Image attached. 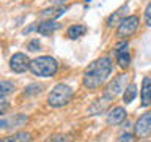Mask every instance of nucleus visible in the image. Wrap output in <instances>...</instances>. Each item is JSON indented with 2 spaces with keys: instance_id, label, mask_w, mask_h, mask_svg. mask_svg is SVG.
Returning <instances> with one entry per match:
<instances>
[{
  "instance_id": "9b49d317",
  "label": "nucleus",
  "mask_w": 151,
  "mask_h": 142,
  "mask_svg": "<svg viewBox=\"0 0 151 142\" xmlns=\"http://www.w3.org/2000/svg\"><path fill=\"white\" fill-rule=\"evenodd\" d=\"M140 104L142 107L151 106V79L148 76H145L142 79V88H140Z\"/></svg>"
},
{
  "instance_id": "f3484780",
  "label": "nucleus",
  "mask_w": 151,
  "mask_h": 142,
  "mask_svg": "<svg viewBox=\"0 0 151 142\" xmlns=\"http://www.w3.org/2000/svg\"><path fill=\"white\" fill-rule=\"evenodd\" d=\"M14 90V84L11 80H0V98H5Z\"/></svg>"
},
{
  "instance_id": "6ab92c4d",
  "label": "nucleus",
  "mask_w": 151,
  "mask_h": 142,
  "mask_svg": "<svg viewBox=\"0 0 151 142\" xmlns=\"http://www.w3.org/2000/svg\"><path fill=\"white\" fill-rule=\"evenodd\" d=\"M134 137H135L134 134H129V133H123L121 136H118L116 142H135Z\"/></svg>"
},
{
  "instance_id": "ddd939ff",
  "label": "nucleus",
  "mask_w": 151,
  "mask_h": 142,
  "mask_svg": "<svg viewBox=\"0 0 151 142\" xmlns=\"http://www.w3.org/2000/svg\"><path fill=\"white\" fill-rule=\"evenodd\" d=\"M87 32H88V28L85 27L83 24H73V25H69L68 30H66V38H69V40H79V38H82Z\"/></svg>"
},
{
  "instance_id": "b1692460",
  "label": "nucleus",
  "mask_w": 151,
  "mask_h": 142,
  "mask_svg": "<svg viewBox=\"0 0 151 142\" xmlns=\"http://www.w3.org/2000/svg\"><path fill=\"white\" fill-rule=\"evenodd\" d=\"M55 142H69V139L66 136H60L58 139H55Z\"/></svg>"
},
{
  "instance_id": "aec40b11",
  "label": "nucleus",
  "mask_w": 151,
  "mask_h": 142,
  "mask_svg": "<svg viewBox=\"0 0 151 142\" xmlns=\"http://www.w3.org/2000/svg\"><path fill=\"white\" fill-rule=\"evenodd\" d=\"M8 109H9V101L6 98H0V115L6 114Z\"/></svg>"
},
{
  "instance_id": "1a4fd4ad",
  "label": "nucleus",
  "mask_w": 151,
  "mask_h": 142,
  "mask_svg": "<svg viewBox=\"0 0 151 142\" xmlns=\"http://www.w3.org/2000/svg\"><path fill=\"white\" fill-rule=\"evenodd\" d=\"M127 117V112L123 106H115V107H110L107 112V117H106V122L107 125H120L126 120Z\"/></svg>"
},
{
  "instance_id": "9d476101",
  "label": "nucleus",
  "mask_w": 151,
  "mask_h": 142,
  "mask_svg": "<svg viewBox=\"0 0 151 142\" xmlns=\"http://www.w3.org/2000/svg\"><path fill=\"white\" fill-rule=\"evenodd\" d=\"M68 5H54L52 8H47V9H42L41 14H40V19L41 21H54V19L60 17L61 14H65L68 11Z\"/></svg>"
},
{
  "instance_id": "dca6fc26",
  "label": "nucleus",
  "mask_w": 151,
  "mask_h": 142,
  "mask_svg": "<svg viewBox=\"0 0 151 142\" xmlns=\"http://www.w3.org/2000/svg\"><path fill=\"white\" fill-rule=\"evenodd\" d=\"M124 9H127V7H126V5H123V7L118 8L113 14H110V16L107 17V25L112 27L113 24H118V22H120L121 19H123V11H124Z\"/></svg>"
},
{
  "instance_id": "6e6552de",
  "label": "nucleus",
  "mask_w": 151,
  "mask_h": 142,
  "mask_svg": "<svg viewBox=\"0 0 151 142\" xmlns=\"http://www.w3.org/2000/svg\"><path fill=\"white\" fill-rule=\"evenodd\" d=\"M28 66H30V59L25 54H22V52H17V54H14L9 59V68L14 73H25Z\"/></svg>"
},
{
  "instance_id": "a211bd4d",
  "label": "nucleus",
  "mask_w": 151,
  "mask_h": 142,
  "mask_svg": "<svg viewBox=\"0 0 151 142\" xmlns=\"http://www.w3.org/2000/svg\"><path fill=\"white\" fill-rule=\"evenodd\" d=\"M143 19H145V25L151 27V2L146 5L145 11H143Z\"/></svg>"
},
{
  "instance_id": "39448f33",
  "label": "nucleus",
  "mask_w": 151,
  "mask_h": 142,
  "mask_svg": "<svg viewBox=\"0 0 151 142\" xmlns=\"http://www.w3.org/2000/svg\"><path fill=\"white\" fill-rule=\"evenodd\" d=\"M127 78H129L127 73H121V74L115 76V78L112 79V82L104 88L102 95H104V96H107V98H110V99H115L121 92H124V88L127 85Z\"/></svg>"
},
{
  "instance_id": "4be33fe9",
  "label": "nucleus",
  "mask_w": 151,
  "mask_h": 142,
  "mask_svg": "<svg viewBox=\"0 0 151 142\" xmlns=\"http://www.w3.org/2000/svg\"><path fill=\"white\" fill-rule=\"evenodd\" d=\"M40 93L41 92V85H30V87L27 88V93Z\"/></svg>"
},
{
  "instance_id": "412c9836",
  "label": "nucleus",
  "mask_w": 151,
  "mask_h": 142,
  "mask_svg": "<svg viewBox=\"0 0 151 142\" xmlns=\"http://www.w3.org/2000/svg\"><path fill=\"white\" fill-rule=\"evenodd\" d=\"M40 41H38V40H32L30 43H28V44H27V49L28 51H30V52H36L38 49H40Z\"/></svg>"
},
{
  "instance_id": "0eeeda50",
  "label": "nucleus",
  "mask_w": 151,
  "mask_h": 142,
  "mask_svg": "<svg viewBox=\"0 0 151 142\" xmlns=\"http://www.w3.org/2000/svg\"><path fill=\"white\" fill-rule=\"evenodd\" d=\"M113 52H115V59H116V63L120 68L123 70H127L131 65V54L127 51V41L126 40H121L118 41L115 46H113Z\"/></svg>"
},
{
  "instance_id": "f03ea898",
  "label": "nucleus",
  "mask_w": 151,
  "mask_h": 142,
  "mask_svg": "<svg viewBox=\"0 0 151 142\" xmlns=\"http://www.w3.org/2000/svg\"><path fill=\"white\" fill-rule=\"evenodd\" d=\"M28 70L38 78H52L58 71V62L50 55H41L30 60Z\"/></svg>"
},
{
  "instance_id": "423d86ee",
  "label": "nucleus",
  "mask_w": 151,
  "mask_h": 142,
  "mask_svg": "<svg viewBox=\"0 0 151 142\" xmlns=\"http://www.w3.org/2000/svg\"><path fill=\"white\" fill-rule=\"evenodd\" d=\"M150 134H151V111H146L135 120L134 136L139 137V139H145Z\"/></svg>"
},
{
  "instance_id": "f8f14e48",
  "label": "nucleus",
  "mask_w": 151,
  "mask_h": 142,
  "mask_svg": "<svg viewBox=\"0 0 151 142\" xmlns=\"http://www.w3.org/2000/svg\"><path fill=\"white\" fill-rule=\"evenodd\" d=\"M58 28H60V24H58V22H55V21H42V22H40V24L36 25L35 30L40 33V35L49 36V35H52L55 30H58Z\"/></svg>"
},
{
  "instance_id": "5701e85b",
  "label": "nucleus",
  "mask_w": 151,
  "mask_h": 142,
  "mask_svg": "<svg viewBox=\"0 0 151 142\" xmlns=\"http://www.w3.org/2000/svg\"><path fill=\"white\" fill-rule=\"evenodd\" d=\"M49 2H50L52 5H63V3L68 2V0H49Z\"/></svg>"
},
{
  "instance_id": "a878e982",
  "label": "nucleus",
  "mask_w": 151,
  "mask_h": 142,
  "mask_svg": "<svg viewBox=\"0 0 151 142\" xmlns=\"http://www.w3.org/2000/svg\"><path fill=\"white\" fill-rule=\"evenodd\" d=\"M143 142H151V141H143Z\"/></svg>"
},
{
  "instance_id": "4468645a",
  "label": "nucleus",
  "mask_w": 151,
  "mask_h": 142,
  "mask_svg": "<svg viewBox=\"0 0 151 142\" xmlns=\"http://www.w3.org/2000/svg\"><path fill=\"white\" fill-rule=\"evenodd\" d=\"M30 139H32L30 133H27V131H17V133H14L13 136L2 137L0 142H30Z\"/></svg>"
},
{
  "instance_id": "f257e3e1",
  "label": "nucleus",
  "mask_w": 151,
  "mask_h": 142,
  "mask_svg": "<svg viewBox=\"0 0 151 142\" xmlns=\"http://www.w3.org/2000/svg\"><path fill=\"white\" fill-rule=\"evenodd\" d=\"M112 68H113L112 59L107 55H102L99 59L93 60L83 71V76H82L83 87L88 90H98L109 79Z\"/></svg>"
},
{
  "instance_id": "393cba45",
  "label": "nucleus",
  "mask_w": 151,
  "mask_h": 142,
  "mask_svg": "<svg viewBox=\"0 0 151 142\" xmlns=\"http://www.w3.org/2000/svg\"><path fill=\"white\" fill-rule=\"evenodd\" d=\"M5 125H6V122H2V120H0V128H3Z\"/></svg>"
},
{
  "instance_id": "20e7f679",
  "label": "nucleus",
  "mask_w": 151,
  "mask_h": 142,
  "mask_svg": "<svg viewBox=\"0 0 151 142\" xmlns=\"http://www.w3.org/2000/svg\"><path fill=\"white\" fill-rule=\"evenodd\" d=\"M140 25V17L137 14H131V16H124L118 22L116 27V36L118 38H129L139 30Z\"/></svg>"
},
{
  "instance_id": "7ed1b4c3",
  "label": "nucleus",
  "mask_w": 151,
  "mask_h": 142,
  "mask_svg": "<svg viewBox=\"0 0 151 142\" xmlns=\"http://www.w3.org/2000/svg\"><path fill=\"white\" fill-rule=\"evenodd\" d=\"M74 96V90L66 84H58L52 88L47 96V104L50 107H63L66 106Z\"/></svg>"
},
{
  "instance_id": "2eb2a0df",
  "label": "nucleus",
  "mask_w": 151,
  "mask_h": 142,
  "mask_svg": "<svg viewBox=\"0 0 151 142\" xmlns=\"http://www.w3.org/2000/svg\"><path fill=\"white\" fill-rule=\"evenodd\" d=\"M135 95H137V85L135 84L126 85L124 92H123V101H124L126 104H131L135 99Z\"/></svg>"
}]
</instances>
